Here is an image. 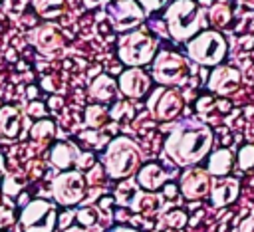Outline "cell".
Returning a JSON list of instances; mask_svg holds the SVG:
<instances>
[{"mask_svg":"<svg viewBox=\"0 0 254 232\" xmlns=\"http://www.w3.org/2000/svg\"><path fill=\"white\" fill-rule=\"evenodd\" d=\"M212 141L214 135L210 127L187 119L171 127L163 145V153L179 167H194L206 159L212 149Z\"/></svg>","mask_w":254,"mask_h":232,"instance_id":"1","label":"cell"},{"mask_svg":"<svg viewBox=\"0 0 254 232\" xmlns=\"http://www.w3.org/2000/svg\"><path fill=\"white\" fill-rule=\"evenodd\" d=\"M165 24L173 40L189 42L198 32L206 30L208 14L196 0H173L165 10Z\"/></svg>","mask_w":254,"mask_h":232,"instance_id":"2","label":"cell"},{"mask_svg":"<svg viewBox=\"0 0 254 232\" xmlns=\"http://www.w3.org/2000/svg\"><path fill=\"white\" fill-rule=\"evenodd\" d=\"M141 163H143V155L133 139L121 135L107 143L103 153V169L107 176L117 180L129 178L141 169Z\"/></svg>","mask_w":254,"mask_h":232,"instance_id":"3","label":"cell"},{"mask_svg":"<svg viewBox=\"0 0 254 232\" xmlns=\"http://www.w3.org/2000/svg\"><path fill=\"white\" fill-rule=\"evenodd\" d=\"M117 56L127 67L147 65L157 56V38L145 28L123 32L117 40Z\"/></svg>","mask_w":254,"mask_h":232,"instance_id":"4","label":"cell"},{"mask_svg":"<svg viewBox=\"0 0 254 232\" xmlns=\"http://www.w3.org/2000/svg\"><path fill=\"white\" fill-rule=\"evenodd\" d=\"M228 52L226 40L216 30H202L194 38L187 42V54L194 63L200 65H218L222 63L224 56Z\"/></svg>","mask_w":254,"mask_h":232,"instance_id":"5","label":"cell"},{"mask_svg":"<svg viewBox=\"0 0 254 232\" xmlns=\"http://www.w3.org/2000/svg\"><path fill=\"white\" fill-rule=\"evenodd\" d=\"M151 75L159 85H167V87H179L183 83H187L190 69L187 59L177 54V52H157L155 59H153V67H151Z\"/></svg>","mask_w":254,"mask_h":232,"instance_id":"6","label":"cell"},{"mask_svg":"<svg viewBox=\"0 0 254 232\" xmlns=\"http://www.w3.org/2000/svg\"><path fill=\"white\" fill-rule=\"evenodd\" d=\"M85 176L79 169L62 171L52 180V196L62 206H75L85 196Z\"/></svg>","mask_w":254,"mask_h":232,"instance_id":"7","label":"cell"},{"mask_svg":"<svg viewBox=\"0 0 254 232\" xmlns=\"http://www.w3.org/2000/svg\"><path fill=\"white\" fill-rule=\"evenodd\" d=\"M183 107H185V99L177 87L159 85L157 89L151 91V95L147 99V109H149L151 117L157 121H163V123L179 117Z\"/></svg>","mask_w":254,"mask_h":232,"instance_id":"8","label":"cell"},{"mask_svg":"<svg viewBox=\"0 0 254 232\" xmlns=\"http://www.w3.org/2000/svg\"><path fill=\"white\" fill-rule=\"evenodd\" d=\"M56 222V206L48 200H30L20 212V224L24 232H54Z\"/></svg>","mask_w":254,"mask_h":232,"instance_id":"9","label":"cell"},{"mask_svg":"<svg viewBox=\"0 0 254 232\" xmlns=\"http://www.w3.org/2000/svg\"><path fill=\"white\" fill-rule=\"evenodd\" d=\"M107 20L111 22L113 30L117 32H129L135 30L147 16L143 6L137 0H115L105 6Z\"/></svg>","mask_w":254,"mask_h":232,"instance_id":"10","label":"cell"},{"mask_svg":"<svg viewBox=\"0 0 254 232\" xmlns=\"http://www.w3.org/2000/svg\"><path fill=\"white\" fill-rule=\"evenodd\" d=\"M28 42L44 58H60L65 50V40L62 36V32L52 24L34 26L28 32Z\"/></svg>","mask_w":254,"mask_h":232,"instance_id":"11","label":"cell"},{"mask_svg":"<svg viewBox=\"0 0 254 232\" xmlns=\"http://www.w3.org/2000/svg\"><path fill=\"white\" fill-rule=\"evenodd\" d=\"M50 163L58 171L89 169L95 165L91 153H81L75 143H56L50 151Z\"/></svg>","mask_w":254,"mask_h":232,"instance_id":"12","label":"cell"},{"mask_svg":"<svg viewBox=\"0 0 254 232\" xmlns=\"http://www.w3.org/2000/svg\"><path fill=\"white\" fill-rule=\"evenodd\" d=\"M210 186H212V174L206 169L200 167H187V171L181 174L179 180V190L181 196H185L187 200H198L210 194Z\"/></svg>","mask_w":254,"mask_h":232,"instance_id":"13","label":"cell"},{"mask_svg":"<svg viewBox=\"0 0 254 232\" xmlns=\"http://www.w3.org/2000/svg\"><path fill=\"white\" fill-rule=\"evenodd\" d=\"M240 83H242V73L234 65L218 63V65H214V69L208 75V89L222 97L234 93L240 87Z\"/></svg>","mask_w":254,"mask_h":232,"instance_id":"14","label":"cell"},{"mask_svg":"<svg viewBox=\"0 0 254 232\" xmlns=\"http://www.w3.org/2000/svg\"><path fill=\"white\" fill-rule=\"evenodd\" d=\"M119 91L129 97V99H139L143 97L149 87H151V77L141 69V67H127L121 75H119Z\"/></svg>","mask_w":254,"mask_h":232,"instance_id":"15","label":"cell"},{"mask_svg":"<svg viewBox=\"0 0 254 232\" xmlns=\"http://www.w3.org/2000/svg\"><path fill=\"white\" fill-rule=\"evenodd\" d=\"M240 182L234 176H212V186H210V202L214 206H226L238 198Z\"/></svg>","mask_w":254,"mask_h":232,"instance_id":"16","label":"cell"},{"mask_svg":"<svg viewBox=\"0 0 254 232\" xmlns=\"http://www.w3.org/2000/svg\"><path fill=\"white\" fill-rule=\"evenodd\" d=\"M22 111L14 105L0 107V141H14L22 131Z\"/></svg>","mask_w":254,"mask_h":232,"instance_id":"17","label":"cell"},{"mask_svg":"<svg viewBox=\"0 0 254 232\" xmlns=\"http://www.w3.org/2000/svg\"><path fill=\"white\" fill-rule=\"evenodd\" d=\"M117 91H119L117 81H115L111 75H107V73H99V75L93 77L91 83L87 85L89 97L95 99V101H99V103H107V101L115 99Z\"/></svg>","mask_w":254,"mask_h":232,"instance_id":"18","label":"cell"},{"mask_svg":"<svg viewBox=\"0 0 254 232\" xmlns=\"http://www.w3.org/2000/svg\"><path fill=\"white\" fill-rule=\"evenodd\" d=\"M161 204H163V194H159V192H155V190H139L137 188V192L133 194V198H131V202H129V206L135 210V212H139V214H143V216H153V214H157L159 212V208H161Z\"/></svg>","mask_w":254,"mask_h":232,"instance_id":"19","label":"cell"},{"mask_svg":"<svg viewBox=\"0 0 254 232\" xmlns=\"http://www.w3.org/2000/svg\"><path fill=\"white\" fill-rule=\"evenodd\" d=\"M167 176L169 174L157 163H147L137 171V184L145 190H157V188L165 186Z\"/></svg>","mask_w":254,"mask_h":232,"instance_id":"20","label":"cell"},{"mask_svg":"<svg viewBox=\"0 0 254 232\" xmlns=\"http://www.w3.org/2000/svg\"><path fill=\"white\" fill-rule=\"evenodd\" d=\"M232 165H234V155L232 151L228 149H218L210 155L208 159V167L206 171L216 178V176H228V173L232 171Z\"/></svg>","mask_w":254,"mask_h":232,"instance_id":"21","label":"cell"},{"mask_svg":"<svg viewBox=\"0 0 254 232\" xmlns=\"http://www.w3.org/2000/svg\"><path fill=\"white\" fill-rule=\"evenodd\" d=\"M208 24H212L214 28H224L230 24V18H232V8L226 0H216L208 10Z\"/></svg>","mask_w":254,"mask_h":232,"instance_id":"22","label":"cell"},{"mask_svg":"<svg viewBox=\"0 0 254 232\" xmlns=\"http://www.w3.org/2000/svg\"><path fill=\"white\" fill-rule=\"evenodd\" d=\"M32 6H34L38 16L52 20V18H58L64 14L65 0H32Z\"/></svg>","mask_w":254,"mask_h":232,"instance_id":"23","label":"cell"},{"mask_svg":"<svg viewBox=\"0 0 254 232\" xmlns=\"http://www.w3.org/2000/svg\"><path fill=\"white\" fill-rule=\"evenodd\" d=\"M83 119H85V125L89 129H99L107 123L109 117V109H105L101 103H93V105H87L85 107V113H83Z\"/></svg>","mask_w":254,"mask_h":232,"instance_id":"24","label":"cell"},{"mask_svg":"<svg viewBox=\"0 0 254 232\" xmlns=\"http://www.w3.org/2000/svg\"><path fill=\"white\" fill-rule=\"evenodd\" d=\"M56 137V123L50 119H38L30 127V139L36 143H48Z\"/></svg>","mask_w":254,"mask_h":232,"instance_id":"25","label":"cell"},{"mask_svg":"<svg viewBox=\"0 0 254 232\" xmlns=\"http://www.w3.org/2000/svg\"><path fill=\"white\" fill-rule=\"evenodd\" d=\"M137 188H141V186L137 184V180H133L131 176H129V178H123V182L115 188V198L119 200V204H127V206H129V202H131L133 194L137 192Z\"/></svg>","mask_w":254,"mask_h":232,"instance_id":"26","label":"cell"},{"mask_svg":"<svg viewBox=\"0 0 254 232\" xmlns=\"http://www.w3.org/2000/svg\"><path fill=\"white\" fill-rule=\"evenodd\" d=\"M75 218H77V222H79L81 226L91 228V226H95V224L99 222V210H97V208H93V206H87V208L77 210Z\"/></svg>","mask_w":254,"mask_h":232,"instance_id":"27","label":"cell"},{"mask_svg":"<svg viewBox=\"0 0 254 232\" xmlns=\"http://www.w3.org/2000/svg\"><path fill=\"white\" fill-rule=\"evenodd\" d=\"M236 163H238V167L242 171H252L254 169V145H244L238 151Z\"/></svg>","mask_w":254,"mask_h":232,"instance_id":"28","label":"cell"},{"mask_svg":"<svg viewBox=\"0 0 254 232\" xmlns=\"http://www.w3.org/2000/svg\"><path fill=\"white\" fill-rule=\"evenodd\" d=\"M163 222H165L169 228H183L185 222H187V214H185L183 210H179V208H173V210H169V212L163 216Z\"/></svg>","mask_w":254,"mask_h":232,"instance_id":"29","label":"cell"},{"mask_svg":"<svg viewBox=\"0 0 254 232\" xmlns=\"http://www.w3.org/2000/svg\"><path fill=\"white\" fill-rule=\"evenodd\" d=\"M214 107H216V101H214L212 95H202V97L196 101V111H198V115H200L202 119H210V117H212L210 111H214Z\"/></svg>","mask_w":254,"mask_h":232,"instance_id":"30","label":"cell"},{"mask_svg":"<svg viewBox=\"0 0 254 232\" xmlns=\"http://www.w3.org/2000/svg\"><path fill=\"white\" fill-rule=\"evenodd\" d=\"M28 4H32V0H2V6H4V12L6 14H12V16H18L22 14Z\"/></svg>","mask_w":254,"mask_h":232,"instance_id":"31","label":"cell"},{"mask_svg":"<svg viewBox=\"0 0 254 232\" xmlns=\"http://www.w3.org/2000/svg\"><path fill=\"white\" fill-rule=\"evenodd\" d=\"M129 109H131V107H129L125 101H117V103L109 109V117H111V119H115V121H121V119L127 115V111H129Z\"/></svg>","mask_w":254,"mask_h":232,"instance_id":"32","label":"cell"},{"mask_svg":"<svg viewBox=\"0 0 254 232\" xmlns=\"http://www.w3.org/2000/svg\"><path fill=\"white\" fill-rule=\"evenodd\" d=\"M137 2L143 6V10H145L147 14L157 12V10H161V8H165V6L169 4V0H137Z\"/></svg>","mask_w":254,"mask_h":232,"instance_id":"33","label":"cell"},{"mask_svg":"<svg viewBox=\"0 0 254 232\" xmlns=\"http://www.w3.org/2000/svg\"><path fill=\"white\" fill-rule=\"evenodd\" d=\"M85 180H87V184H99V182H103V165H93Z\"/></svg>","mask_w":254,"mask_h":232,"instance_id":"34","label":"cell"},{"mask_svg":"<svg viewBox=\"0 0 254 232\" xmlns=\"http://www.w3.org/2000/svg\"><path fill=\"white\" fill-rule=\"evenodd\" d=\"M14 224V212L8 206H0V230Z\"/></svg>","mask_w":254,"mask_h":232,"instance_id":"35","label":"cell"},{"mask_svg":"<svg viewBox=\"0 0 254 232\" xmlns=\"http://www.w3.org/2000/svg\"><path fill=\"white\" fill-rule=\"evenodd\" d=\"M18 190H20V184H16L14 178L8 174V176L4 178V192H6V194H16Z\"/></svg>","mask_w":254,"mask_h":232,"instance_id":"36","label":"cell"},{"mask_svg":"<svg viewBox=\"0 0 254 232\" xmlns=\"http://www.w3.org/2000/svg\"><path fill=\"white\" fill-rule=\"evenodd\" d=\"M238 232H254V214H252V216H246V218L240 222Z\"/></svg>","mask_w":254,"mask_h":232,"instance_id":"37","label":"cell"},{"mask_svg":"<svg viewBox=\"0 0 254 232\" xmlns=\"http://www.w3.org/2000/svg\"><path fill=\"white\" fill-rule=\"evenodd\" d=\"M28 113L34 115V117H42V115L46 113V105H44V103H32V105L28 107Z\"/></svg>","mask_w":254,"mask_h":232,"instance_id":"38","label":"cell"},{"mask_svg":"<svg viewBox=\"0 0 254 232\" xmlns=\"http://www.w3.org/2000/svg\"><path fill=\"white\" fill-rule=\"evenodd\" d=\"M109 0H83V6L87 10H95V8H101V6H107Z\"/></svg>","mask_w":254,"mask_h":232,"instance_id":"39","label":"cell"},{"mask_svg":"<svg viewBox=\"0 0 254 232\" xmlns=\"http://www.w3.org/2000/svg\"><path fill=\"white\" fill-rule=\"evenodd\" d=\"M179 194H181V190H177V186H173V184H167L163 188V196L165 198H177Z\"/></svg>","mask_w":254,"mask_h":232,"instance_id":"40","label":"cell"},{"mask_svg":"<svg viewBox=\"0 0 254 232\" xmlns=\"http://www.w3.org/2000/svg\"><path fill=\"white\" fill-rule=\"evenodd\" d=\"M69 218H73V212H65V214L60 218V226H62V228H67V226H69Z\"/></svg>","mask_w":254,"mask_h":232,"instance_id":"41","label":"cell"},{"mask_svg":"<svg viewBox=\"0 0 254 232\" xmlns=\"http://www.w3.org/2000/svg\"><path fill=\"white\" fill-rule=\"evenodd\" d=\"M64 232H89L85 226H67V228H64Z\"/></svg>","mask_w":254,"mask_h":232,"instance_id":"42","label":"cell"},{"mask_svg":"<svg viewBox=\"0 0 254 232\" xmlns=\"http://www.w3.org/2000/svg\"><path fill=\"white\" fill-rule=\"evenodd\" d=\"M4 174H6V161H4V155L0 151V180L4 178Z\"/></svg>","mask_w":254,"mask_h":232,"instance_id":"43","label":"cell"},{"mask_svg":"<svg viewBox=\"0 0 254 232\" xmlns=\"http://www.w3.org/2000/svg\"><path fill=\"white\" fill-rule=\"evenodd\" d=\"M111 232H139V230H135V228H131V226H117V228H113Z\"/></svg>","mask_w":254,"mask_h":232,"instance_id":"44","label":"cell"},{"mask_svg":"<svg viewBox=\"0 0 254 232\" xmlns=\"http://www.w3.org/2000/svg\"><path fill=\"white\" fill-rule=\"evenodd\" d=\"M242 6H246V8H254V0H238Z\"/></svg>","mask_w":254,"mask_h":232,"instance_id":"45","label":"cell"},{"mask_svg":"<svg viewBox=\"0 0 254 232\" xmlns=\"http://www.w3.org/2000/svg\"><path fill=\"white\" fill-rule=\"evenodd\" d=\"M0 4H2V0H0Z\"/></svg>","mask_w":254,"mask_h":232,"instance_id":"46","label":"cell"}]
</instances>
